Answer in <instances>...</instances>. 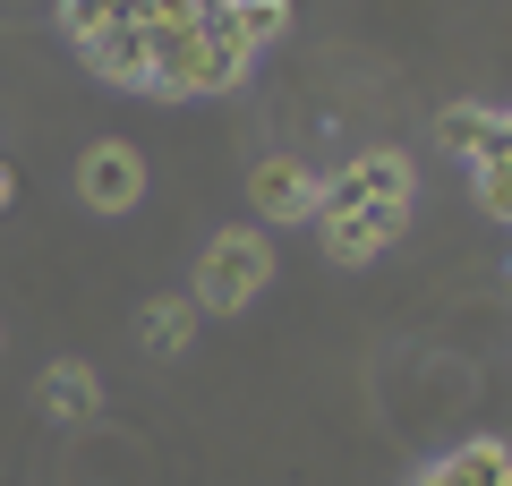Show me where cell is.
<instances>
[{
	"instance_id": "cell-6",
	"label": "cell",
	"mask_w": 512,
	"mask_h": 486,
	"mask_svg": "<svg viewBox=\"0 0 512 486\" xmlns=\"http://www.w3.org/2000/svg\"><path fill=\"white\" fill-rule=\"evenodd\" d=\"M248 205L265 222H316L325 214V180H316L308 162H291V154H265L248 171Z\"/></svg>"
},
{
	"instance_id": "cell-8",
	"label": "cell",
	"mask_w": 512,
	"mask_h": 486,
	"mask_svg": "<svg viewBox=\"0 0 512 486\" xmlns=\"http://www.w3.org/2000/svg\"><path fill=\"white\" fill-rule=\"evenodd\" d=\"M197 316H205L197 299H171V290H163V299L137 307V342H146L154 359H180V350L197 342Z\"/></svg>"
},
{
	"instance_id": "cell-14",
	"label": "cell",
	"mask_w": 512,
	"mask_h": 486,
	"mask_svg": "<svg viewBox=\"0 0 512 486\" xmlns=\"http://www.w3.org/2000/svg\"><path fill=\"white\" fill-rule=\"evenodd\" d=\"M487 145H495V154H512V111H495V137Z\"/></svg>"
},
{
	"instance_id": "cell-15",
	"label": "cell",
	"mask_w": 512,
	"mask_h": 486,
	"mask_svg": "<svg viewBox=\"0 0 512 486\" xmlns=\"http://www.w3.org/2000/svg\"><path fill=\"white\" fill-rule=\"evenodd\" d=\"M9 197H18V188H9V162H0V205H9Z\"/></svg>"
},
{
	"instance_id": "cell-5",
	"label": "cell",
	"mask_w": 512,
	"mask_h": 486,
	"mask_svg": "<svg viewBox=\"0 0 512 486\" xmlns=\"http://www.w3.org/2000/svg\"><path fill=\"white\" fill-rule=\"evenodd\" d=\"M77 197H86L94 214H128V205L146 197V154L120 145V137L86 145V154H77Z\"/></svg>"
},
{
	"instance_id": "cell-9",
	"label": "cell",
	"mask_w": 512,
	"mask_h": 486,
	"mask_svg": "<svg viewBox=\"0 0 512 486\" xmlns=\"http://www.w3.org/2000/svg\"><path fill=\"white\" fill-rule=\"evenodd\" d=\"M35 401H43V418H94V367L86 359H52L43 367V384H35Z\"/></svg>"
},
{
	"instance_id": "cell-11",
	"label": "cell",
	"mask_w": 512,
	"mask_h": 486,
	"mask_svg": "<svg viewBox=\"0 0 512 486\" xmlns=\"http://www.w3.org/2000/svg\"><path fill=\"white\" fill-rule=\"evenodd\" d=\"M444 461L461 469V486H512V444H495V435H478V444L444 452Z\"/></svg>"
},
{
	"instance_id": "cell-13",
	"label": "cell",
	"mask_w": 512,
	"mask_h": 486,
	"mask_svg": "<svg viewBox=\"0 0 512 486\" xmlns=\"http://www.w3.org/2000/svg\"><path fill=\"white\" fill-rule=\"evenodd\" d=\"M410 486H461V469H453V461H436V469H419Z\"/></svg>"
},
{
	"instance_id": "cell-10",
	"label": "cell",
	"mask_w": 512,
	"mask_h": 486,
	"mask_svg": "<svg viewBox=\"0 0 512 486\" xmlns=\"http://www.w3.org/2000/svg\"><path fill=\"white\" fill-rule=\"evenodd\" d=\"M436 137L453 145V154L478 162V154H487V137H495V111H487V103H444V111H436Z\"/></svg>"
},
{
	"instance_id": "cell-12",
	"label": "cell",
	"mask_w": 512,
	"mask_h": 486,
	"mask_svg": "<svg viewBox=\"0 0 512 486\" xmlns=\"http://www.w3.org/2000/svg\"><path fill=\"white\" fill-rule=\"evenodd\" d=\"M470 188H478V205H487L495 222H512V154H495V145H487V154L470 162Z\"/></svg>"
},
{
	"instance_id": "cell-4",
	"label": "cell",
	"mask_w": 512,
	"mask_h": 486,
	"mask_svg": "<svg viewBox=\"0 0 512 486\" xmlns=\"http://www.w3.org/2000/svg\"><path fill=\"white\" fill-rule=\"evenodd\" d=\"M350 205H410V154H402V145L350 154L342 180H325V214H350ZM325 214H316V222H325Z\"/></svg>"
},
{
	"instance_id": "cell-2",
	"label": "cell",
	"mask_w": 512,
	"mask_h": 486,
	"mask_svg": "<svg viewBox=\"0 0 512 486\" xmlns=\"http://www.w3.org/2000/svg\"><path fill=\"white\" fill-rule=\"evenodd\" d=\"M60 26H69V43L86 52L94 77H111V86H154V26L137 18H103V9H86V0H60Z\"/></svg>"
},
{
	"instance_id": "cell-7",
	"label": "cell",
	"mask_w": 512,
	"mask_h": 486,
	"mask_svg": "<svg viewBox=\"0 0 512 486\" xmlns=\"http://www.w3.org/2000/svg\"><path fill=\"white\" fill-rule=\"evenodd\" d=\"M402 231H410V205H350V214H325L333 265H367V256H384Z\"/></svg>"
},
{
	"instance_id": "cell-1",
	"label": "cell",
	"mask_w": 512,
	"mask_h": 486,
	"mask_svg": "<svg viewBox=\"0 0 512 486\" xmlns=\"http://www.w3.org/2000/svg\"><path fill=\"white\" fill-rule=\"evenodd\" d=\"M248 60L256 52L231 35L222 0H205V18L154 26V86L146 94H171V103H188V94H231L239 77H248Z\"/></svg>"
},
{
	"instance_id": "cell-3",
	"label": "cell",
	"mask_w": 512,
	"mask_h": 486,
	"mask_svg": "<svg viewBox=\"0 0 512 486\" xmlns=\"http://www.w3.org/2000/svg\"><path fill=\"white\" fill-rule=\"evenodd\" d=\"M265 282H274V239L265 231H214L205 256H197V290H188V299H197L205 316H239Z\"/></svg>"
}]
</instances>
